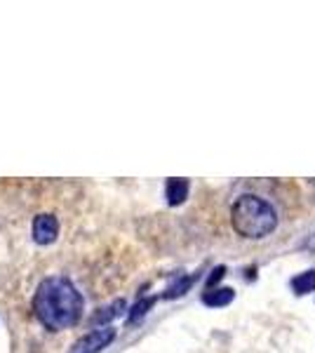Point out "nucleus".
Instances as JSON below:
<instances>
[{
  "instance_id": "nucleus-1",
  "label": "nucleus",
  "mask_w": 315,
  "mask_h": 353,
  "mask_svg": "<svg viewBox=\"0 0 315 353\" xmlns=\"http://www.w3.org/2000/svg\"><path fill=\"white\" fill-rule=\"evenodd\" d=\"M33 311L50 332H61L80 323L85 299L66 276H50L33 294Z\"/></svg>"
},
{
  "instance_id": "nucleus-2",
  "label": "nucleus",
  "mask_w": 315,
  "mask_h": 353,
  "mask_svg": "<svg viewBox=\"0 0 315 353\" xmlns=\"http://www.w3.org/2000/svg\"><path fill=\"white\" fill-rule=\"evenodd\" d=\"M231 226L247 241H261L278 229V212L268 201L254 193H245L231 208Z\"/></svg>"
},
{
  "instance_id": "nucleus-3",
  "label": "nucleus",
  "mask_w": 315,
  "mask_h": 353,
  "mask_svg": "<svg viewBox=\"0 0 315 353\" xmlns=\"http://www.w3.org/2000/svg\"><path fill=\"white\" fill-rule=\"evenodd\" d=\"M113 339H116V330L113 327H96L85 334L83 339H78L73 344L71 353H101Z\"/></svg>"
},
{
  "instance_id": "nucleus-4",
  "label": "nucleus",
  "mask_w": 315,
  "mask_h": 353,
  "mask_svg": "<svg viewBox=\"0 0 315 353\" xmlns=\"http://www.w3.org/2000/svg\"><path fill=\"white\" fill-rule=\"evenodd\" d=\"M33 241L38 245H52L57 238H59V221H57L54 214H38L33 219Z\"/></svg>"
},
{
  "instance_id": "nucleus-5",
  "label": "nucleus",
  "mask_w": 315,
  "mask_h": 353,
  "mask_svg": "<svg viewBox=\"0 0 315 353\" xmlns=\"http://www.w3.org/2000/svg\"><path fill=\"white\" fill-rule=\"evenodd\" d=\"M236 299V290L233 288H212L203 294V304L210 306V309H221V306H228Z\"/></svg>"
},
{
  "instance_id": "nucleus-6",
  "label": "nucleus",
  "mask_w": 315,
  "mask_h": 353,
  "mask_svg": "<svg viewBox=\"0 0 315 353\" xmlns=\"http://www.w3.org/2000/svg\"><path fill=\"white\" fill-rule=\"evenodd\" d=\"M188 191H191V184L188 179H167V186H165V196H167V205L176 208L188 198Z\"/></svg>"
},
{
  "instance_id": "nucleus-7",
  "label": "nucleus",
  "mask_w": 315,
  "mask_h": 353,
  "mask_svg": "<svg viewBox=\"0 0 315 353\" xmlns=\"http://www.w3.org/2000/svg\"><path fill=\"white\" fill-rule=\"evenodd\" d=\"M292 290H294V294H299V297L301 294L315 292V269H308L292 278Z\"/></svg>"
},
{
  "instance_id": "nucleus-8",
  "label": "nucleus",
  "mask_w": 315,
  "mask_h": 353,
  "mask_svg": "<svg viewBox=\"0 0 315 353\" xmlns=\"http://www.w3.org/2000/svg\"><path fill=\"white\" fill-rule=\"evenodd\" d=\"M123 311H125V299H116L113 304L99 309V313L92 318V323H108V321H113V318H118Z\"/></svg>"
},
{
  "instance_id": "nucleus-9",
  "label": "nucleus",
  "mask_w": 315,
  "mask_h": 353,
  "mask_svg": "<svg viewBox=\"0 0 315 353\" xmlns=\"http://www.w3.org/2000/svg\"><path fill=\"white\" fill-rule=\"evenodd\" d=\"M153 304H156V297H148V299H139L134 306H132V311H130V316H128V323L132 325V323H139L141 318L146 316L148 311L153 309Z\"/></svg>"
},
{
  "instance_id": "nucleus-10",
  "label": "nucleus",
  "mask_w": 315,
  "mask_h": 353,
  "mask_svg": "<svg viewBox=\"0 0 315 353\" xmlns=\"http://www.w3.org/2000/svg\"><path fill=\"white\" fill-rule=\"evenodd\" d=\"M193 285V276H181L179 281L174 283V285L167 288V292H165V297L167 299H174V297H181V294L188 292V288Z\"/></svg>"
},
{
  "instance_id": "nucleus-11",
  "label": "nucleus",
  "mask_w": 315,
  "mask_h": 353,
  "mask_svg": "<svg viewBox=\"0 0 315 353\" xmlns=\"http://www.w3.org/2000/svg\"><path fill=\"white\" fill-rule=\"evenodd\" d=\"M223 276H226V266H216V269L210 273V278H207V285H205V288L212 290V288L216 285V283H221V278H223Z\"/></svg>"
}]
</instances>
